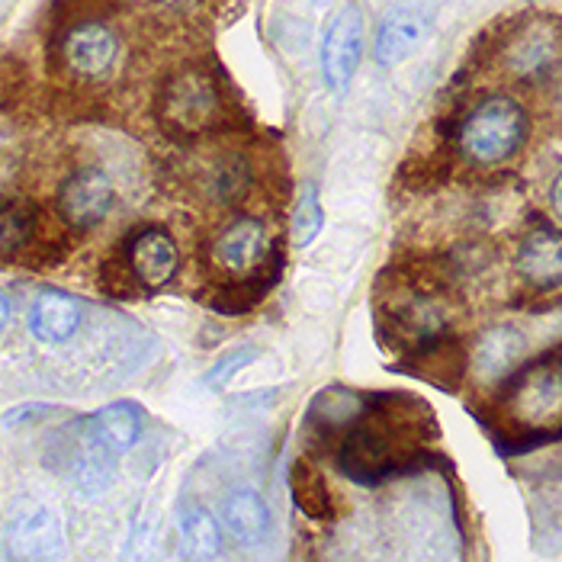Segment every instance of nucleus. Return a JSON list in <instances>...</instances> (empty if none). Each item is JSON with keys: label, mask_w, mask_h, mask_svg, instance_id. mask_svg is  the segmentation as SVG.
I'll list each match as a JSON object with an SVG mask.
<instances>
[{"label": "nucleus", "mask_w": 562, "mask_h": 562, "mask_svg": "<svg viewBox=\"0 0 562 562\" xmlns=\"http://www.w3.org/2000/svg\"><path fill=\"white\" fill-rule=\"evenodd\" d=\"M460 151L476 165H502L515 158L527 138V113L512 97H488L460 123Z\"/></svg>", "instance_id": "f257e3e1"}, {"label": "nucleus", "mask_w": 562, "mask_h": 562, "mask_svg": "<svg viewBox=\"0 0 562 562\" xmlns=\"http://www.w3.org/2000/svg\"><path fill=\"white\" fill-rule=\"evenodd\" d=\"M218 113V93L210 75L203 71H183L168 81L161 93V120L165 126L183 135H196L213 126Z\"/></svg>", "instance_id": "f03ea898"}, {"label": "nucleus", "mask_w": 562, "mask_h": 562, "mask_svg": "<svg viewBox=\"0 0 562 562\" xmlns=\"http://www.w3.org/2000/svg\"><path fill=\"white\" fill-rule=\"evenodd\" d=\"M363 43H367V20L363 10L347 3L331 20L325 43H322V78L335 93H345L363 58Z\"/></svg>", "instance_id": "7ed1b4c3"}, {"label": "nucleus", "mask_w": 562, "mask_h": 562, "mask_svg": "<svg viewBox=\"0 0 562 562\" xmlns=\"http://www.w3.org/2000/svg\"><path fill=\"white\" fill-rule=\"evenodd\" d=\"M61 520L58 515L36 502L23 498L13 505L7 518V547L16 560H45L61 550Z\"/></svg>", "instance_id": "20e7f679"}, {"label": "nucleus", "mask_w": 562, "mask_h": 562, "mask_svg": "<svg viewBox=\"0 0 562 562\" xmlns=\"http://www.w3.org/2000/svg\"><path fill=\"white\" fill-rule=\"evenodd\" d=\"M562 61V26L557 20H530L505 48V65L515 78L537 81Z\"/></svg>", "instance_id": "39448f33"}, {"label": "nucleus", "mask_w": 562, "mask_h": 562, "mask_svg": "<svg viewBox=\"0 0 562 562\" xmlns=\"http://www.w3.org/2000/svg\"><path fill=\"white\" fill-rule=\"evenodd\" d=\"M431 36V13L425 7H418L415 0L408 3H395L383 13L380 26H376V61L383 68H395L402 61H408L425 40Z\"/></svg>", "instance_id": "423d86ee"}, {"label": "nucleus", "mask_w": 562, "mask_h": 562, "mask_svg": "<svg viewBox=\"0 0 562 562\" xmlns=\"http://www.w3.org/2000/svg\"><path fill=\"white\" fill-rule=\"evenodd\" d=\"M110 210H113V180L100 168L75 171L58 190V216L78 232L100 225Z\"/></svg>", "instance_id": "0eeeda50"}, {"label": "nucleus", "mask_w": 562, "mask_h": 562, "mask_svg": "<svg viewBox=\"0 0 562 562\" xmlns=\"http://www.w3.org/2000/svg\"><path fill=\"white\" fill-rule=\"evenodd\" d=\"M145 428V412L135 402H113L100 412H93L81 425V440L87 447L100 450L110 460H120L130 453L135 440L142 437Z\"/></svg>", "instance_id": "6e6552de"}, {"label": "nucleus", "mask_w": 562, "mask_h": 562, "mask_svg": "<svg viewBox=\"0 0 562 562\" xmlns=\"http://www.w3.org/2000/svg\"><path fill=\"white\" fill-rule=\"evenodd\" d=\"M270 255V235L260 218L241 216L228 222L213 241V260L228 273H248Z\"/></svg>", "instance_id": "1a4fd4ad"}, {"label": "nucleus", "mask_w": 562, "mask_h": 562, "mask_svg": "<svg viewBox=\"0 0 562 562\" xmlns=\"http://www.w3.org/2000/svg\"><path fill=\"white\" fill-rule=\"evenodd\" d=\"M130 267L135 280L148 290L168 286L180 267L177 245L165 228H142L130 245Z\"/></svg>", "instance_id": "9d476101"}, {"label": "nucleus", "mask_w": 562, "mask_h": 562, "mask_svg": "<svg viewBox=\"0 0 562 562\" xmlns=\"http://www.w3.org/2000/svg\"><path fill=\"white\" fill-rule=\"evenodd\" d=\"M65 61L75 75L81 78H103L116 55H120V43L113 36L110 26L103 23H81L65 36Z\"/></svg>", "instance_id": "9b49d317"}, {"label": "nucleus", "mask_w": 562, "mask_h": 562, "mask_svg": "<svg viewBox=\"0 0 562 562\" xmlns=\"http://www.w3.org/2000/svg\"><path fill=\"white\" fill-rule=\"evenodd\" d=\"M524 357H527V338L518 325H495L476 341L473 370L479 383H498L518 370Z\"/></svg>", "instance_id": "f8f14e48"}, {"label": "nucleus", "mask_w": 562, "mask_h": 562, "mask_svg": "<svg viewBox=\"0 0 562 562\" xmlns=\"http://www.w3.org/2000/svg\"><path fill=\"white\" fill-rule=\"evenodd\" d=\"M341 467L357 482H373L392 470V440L380 425H357L341 443Z\"/></svg>", "instance_id": "ddd939ff"}, {"label": "nucleus", "mask_w": 562, "mask_h": 562, "mask_svg": "<svg viewBox=\"0 0 562 562\" xmlns=\"http://www.w3.org/2000/svg\"><path fill=\"white\" fill-rule=\"evenodd\" d=\"M518 273L537 290L562 286V235L553 228H537L520 241Z\"/></svg>", "instance_id": "4468645a"}, {"label": "nucleus", "mask_w": 562, "mask_h": 562, "mask_svg": "<svg viewBox=\"0 0 562 562\" xmlns=\"http://www.w3.org/2000/svg\"><path fill=\"white\" fill-rule=\"evenodd\" d=\"M222 524L241 547H260L273 530L270 508L255 488H238L222 502Z\"/></svg>", "instance_id": "2eb2a0df"}, {"label": "nucleus", "mask_w": 562, "mask_h": 562, "mask_svg": "<svg viewBox=\"0 0 562 562\" xmlns=\"http://www.w3.org/2000/svg\"><path fill=\"white\" fill-rule=\"evenodd\" d=\"M78 328H81V303L75 296L48 290L33 303L30 331L43 345H65L78 335Z\"/></svg>", "instance_id": "dca6fc26"}, {"label": "nucleus", "mask_w": 562, "mask_h": 562, "mask_svg": "<svg viewBox=\"0 0 562 562\" xmlns=\"http://www.w3.org/2000/svg\"><path fill=\"white\" fill-rule=\"evenodd\" d=\"M177 527H180V537H183L190 557L210 560L222 550V527L210 515V508H203L196 502H183L180 515H177Z\"/></svg>", "instance_id": "f3484780"}, {"label": "nucleus", "mask_w": 562, "mask_h": 562, "mask_svg": "<svg viewBox=\"0 0 562 562\" xmlns=\"http://www.w3.org/2000/svg\"><path fill=\"white\" fill-rule=\"evenodd\" d=\"M36 232V210L30 203L0 206V255H16Z\"/></svg>", "instance_id": "a211bd4d"}, {"label": "nucleus", "mask_w": 562, "mask_h": 562, "mask_svg": "<svg viewBox=\"0 0 562 562\" xmlns=\"http://www.w3.org/2000/svg\"><path fill=\"white\" fill-rule=\"evenodd\" d=\"M293 495H296V505L303 508L308 518H331V495H328V485L322 482V476H318L312 467L296 463V470H293Z\"/></svg>", "instance_id": "6ab92c4d"}, {"label": "nucleus", "mask_w": 562, "mask_h": 562, "mask_svg": "<svg viewBox=\"0 0 562 562\" xmlns=\"http://www.w3.org/2000/svg\"><path fill=\"white\" fill-rule=\"evenodd\" d=\"M322 225H325L322 196H318V187L308 183V187H303V193L296 200V210H293V241L300 248L308 245V241H315L322 235Z\"/></svg>", "instance_id": "aec40b11"}, {"label": "nucleus", "mask_w": 562, "mask_h": 562, "mask_svg": "<svg viewBox=\"0 0 562 562\" xmlns=\"http://www.w3.org/2000/svg\"><path fill=\"white\" fill-rule=\"evenodd\" d=\"M255 360H258V350L255 347H235V350L222 353L216 363L210 367V373H206V386H213V390L225 386L235 373H241Z\"/></svg>", "instance_id": "412c9836"}, {"label": "nucleus", "mask_w": 562, "mask_h": 562, "mask_svg": "<svg viewBox=\"0 0 562 562\" xmlns=\"http://www.w3.org/2000/svg\"><path fill=\"white\" fill-rule=\"evenodd\" d=\"M10 315H13V305H10V296L0 290V335L7 331V325H10Z\"/></svg>", "instance_id": "4be33fe9"}, {"label": "nucleus", "mask_w": 562, "mask_h": 562, "mask_svg": "<svg viewBox=\"0 0 562 562\" xmlns=\"http://www.w3.org/2000/svg\"><path fill=\"white\" fill-rule=\"evenodd\" d=\"M550 203H553V213L562 218V173L553 180V193H550Z\"/></svg>", "instance_id": "5701e85b"}, {"label": "nucleus", "mask_w": 562, "mask_h": 562, "mask_svg": "<svg viewBox=\"0 0 562 562\" xmlns=\"http://www.w3.org/2000/svg\"><path fill=\"white\" fill-rule=\"evenodd\" d=\"M553 367H557V373H560V380H562V353L557 357V363H553Z\"/></svg>", "instance_id": "b1692460"}]
</instances>
